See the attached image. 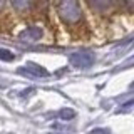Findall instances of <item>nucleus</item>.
Wrapping results in <instances>:
<instances>
[{"label": "nucleus", "mask_w": 134, "mask_h": 134, "mask_svg": "<svg viewBox=\"0 0 134 134\" xmlns=\"http://www.w3.org/2000/svg\"><path fill=\"white\" fill-rule=\"evenodd\" d=\"M59 14L65 22H77L81 19V7L77 0H59Z\"/></svg>", "instance_id": "nucleus-1"}, {"label": "nucleus", "mask_w": 134, "mask_h": 134, "mask_svg": "<svg viewBox=\"0 0 134 134\" xmlns=\"http://www.w3.org/2000/svg\"><path fill=\"white\" fill-rule=\"evenodd\" d=\"M70 62H72V65H75V67L86 69V67H91V64L94 62V57H92V54H89V52H75L74 55L70 57Z\"/></svg>", "instance_id": "nucleus-2"}, {"label": "nucleus", "mask_w": 134, "mask_h": 134, "mask_svg": "<svg viewBox=\"0 0 134 134\" xmlns=\"http://www.w3.org/2000/svg\"><path fill=\"white\" fill-rule=\"evenodd\" d=\"M40 35H42V32H40L39 27H30V29H27V30H24L20 37L25 39L27 42H35V40L40 39Z\"/></svg>", "instance_id": "nucleus-3"}, {"label": "nucleus", "mask_w": 134, "mask_h": 134, "mask_svg": "<svg viewBox=\"0 0 134 134\" xmlns=\"http://www.w3.org/2000/svg\"><path fill=\"white\" fill-rule=\"evenodd\" d=\"M22 72H27V74H32V75H47V74H49L47 70L44 69V67L35 65V64H27V65H24Z\"/></svg>", "instance_id": "nucleus-4"}, {"label": "nucleus", "mask_w": 134, "mask_h": 134, "mask_svg": "<svg viewBox=\"0 0 134 134\" xmlns=\"http://www.w3.org/2000/svg\"><path fill=\"white\" fill-rule=\"evenodd\" d=\"M87 2L96 8H106L109 3H111V0H87Z\"/></svg>", "instance_id": "nucleus-5"}, {"label": "nucleus", "mask_w": 134, "mask_h": 134, "mask_svg": "<svg viewBox=\"0 0 134 134\" xmlns=\"http://www.w3.org/2000/svg\"><path fill=\"white\" fill-rule=\"evenodd\" d=\"M0 59H2V60H7V62H10V60H14V54H12L10 50L0 49Z\"/></svg>", "instance_id": "nucleus-6"}, {"label": "nucleus", "mask_w": 134, "mask_h": 134, "mask_svg": "<svg viewBox=\"0 0 134 134\" xmlns=\"http://www.w3.org/2000/svg\"><path fill=\"white\" fill-rule=\"evenodd\" d=\"M12 2V5H14L15 8H25L30 3V0H10Z\"/></svg>", "instance_id": "nucleus-7"}, {"label": "nucleus", "mask_w": 134, "mask_h": 134, "mask_svg": "<svg viewBox=\"0 0 134 134\" xmlns=\"http://www.w3.org/2000/svg\"><path fill=\"white\" fill-rule=\"evenodd\" d=\"M60 117H64V119H70V117H74V112L64 109V111H60Z\"/></svg>", "instance_id": "nucleus-8"}, {"label": "nucleus", "mask_w": 134, "mask_h": 134, "mask_svg": "<svg viewBox=\"0 0 134 134\" xmlns=\"http://www.w3.org/2000/svg\"><path fill=\"white\" fill-rule=\"evenodd\" d=\"M3 2H5V0H0V10H2V7H3Z\"/></svg>", "instance_id": "nucleus-9"}]
</instances>
